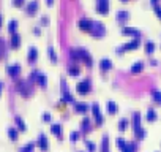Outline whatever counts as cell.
Wrapping results in <instances>:
<instances>
[{
  "instance_id": "cell-43",
  "label": "cell",
  "mask_w": 161,
  "mask_h": 152,
  "mask_svg": "<svg viewBox=\"0 0 161 152\" xmlns=\"http://www.w3.org/2000/svg\"><path fill=\"white\" fill-rule=\"evenodd\" d=\"M2 19H3V18H2V14H0V25H2Z\"/></svg>"
},
{
  "instance_id": "cell-5",
  "label": "cell",
  "mask_w": 161,
  "mask_h": 152,
  "mask_svg": "<svg viewBox=\"0 0 161 152\" xmlns=\"http://www.w3.org/2000/svg\"><path fill=\"white\" fill-rule=\"evenodd\" d=\"M92 113H93V117H95L96 124H100L101 125L103 122H104V119H103V114H101V109H100V106L96 103L92 105Z\"/></svg>"
},
{
  "instance_id": "cell-32",
  "label": "cell",
  "mask_w": 161,
  "mask_h": 152,
  "mask_svg": "<svg viewBox=\"0 0 161 152\" xmlns=\"http://www.w3.org/2000/svg\"><path fill=\"white\" fill-rule=\"evenodd\" d=\"M122 152H134V146H133V144H128V143H126L125 147L122 149Z\"/></svg>"
},
{
  "instance_id": "cell-45",
  "label": "cell",
  "mask_w": 161,
  "mask_h": 152,
  "mask_svg": "<svg viewBox=\"0 0 161 152\" xmlns=\"http://www.w3.org/2000/svg\"><path fill=\"white\" fill-rule=\"evenodd\" d=\"M123 2H126V0H123Z\"/></svg>"
},
{
  "instance_id": "cell-9",
  "label": "cell",
  "mask_w": 161,
  "mask_h": 152,
  "mask_svg": "<svg viewBox=\"0 0 161 152\" xmlns=\"http://www.w3.org/2000/svg\"><path fill=\"white\" fill-rule=\"evenodd\" d=\"M38 146H40V149H41L43 152H46L49 149V141H48V138L44 136V135H40V138H38Z\"/></svg>"
},
{
  "instance_id": "cell-3",
  "label": "cell",
  "mask_w": 161,
  "mask_h": 152,
  "mask_svg": "<svg viewBox=\"0 0 161 152\" xmlns=\"http://www.w3.org/2000/svg\"><path fill=\"white\" fill-rule=\"evenodd\" d=\"M139 45H141V40L139 38H133L131 41H128V43H125L123 46H120L119 52H122V51H130V49H136Z\"/></svg>"
},
{
  "instance_id": "cell-19",
  "label": "cell",
  "mask_w": 161,
  "mask_h": 152,
  "mask_svg": "<svg viewBox=\"0 0 161 152\" xmlns=\"http://www.w3.org/2000/svg\"><path fill=\"white\" fill-rule=\"evenodd\" d=\"M144 68V63L142 62H136L134 65L131 67V73H141Z\"/></svg>"
},
{
  "instance_id": "cell-34",
  "label": "cell",
  "mask_w": 161,
  "mask_h": 152,
  "mask_svg": "<svg viewBox=\"0 0 161 152\" xmlns=\"http://www.w3.org/2000/svg\"><path fill=\"white\" fill-rule=\"evenodd\" d=\"M85 146L89 147V151H90V152H95V149H96V146L92 143V141H85Z\"/></svg>"
},
{
  "instance_id": "cell-44",
  "label": "cell",
  "mask_w": 161,
  "mask_h": 152,
  "mask_svg": "<svg viewBox=\"0 0 161 152\" xmlns=\"http://www.w3.org/2000/svg\"><path fill=\"white\" fill-rule=\"evenodd\" d=\"M46 2H48V3H49V5H51V3H52V0H46Z\"/></svg>"
},
{
  "instance_id": "cell-33",
  "label": "cell",
  "mask_w": 161,
  "mask_h": 152,
  "mask_svg": "<svg viewBox=\"0 0 161 152\" xmlns=\"http://www.w3.org/2000/svg\"><path fill=\"white\" fill-rule=\"evenodd\" d=\"M49 56H51V60L52 62H57V56H55V51H54V48H49Z\"/></svg>"
},
{
  "instance_id": "cell-31",
  "label": "cell",
  "mask_w": 161,
  "mask_h": 152,
  "mask_svg": "<svg viewBox=\"0 0 161 152\" xmlns=\"http://www.w3.org/2000/svg\"><path fill=\"white\" fill-rule=\"evenodd\" d=\"M68 72H70V75H71V76H78L79 75V68H78V67H70V68H68Z\"/></svg>"
},
{
  "instance_id": "cell-13",
  "label": "cell",
  "mask_w": 161,
  "mask_h": 152,
  "mask_svg": "<svg viewBox=\"0 0 161 152\" xmlns=\"http://www.w3.org/2000/svg\"><path fill=\"white\" fill-rule=\"evenodd\" d=\"M156 111L153 109V108H149V109H147V116H145V119L149 120V122H153V120H156Z\"/></svg>"
},
{
  "instance_id": "cell-23",
  "label": "cell",
  "mask_w": 161,
  "mask_h": 152,
  "mask_svg": "<svg viewBox=\"0 0 161 152\" xmlns=\"http://www.w3.org/2000/svg\"><path fill=\"white\" fill-rule=\"evenodd\" d=\"M101 151L103 152H109V141H107V136H104L103 141H101Z\"/></svg>"
},
{
  "instance_id": "cell-37",
  "label": "cell",
  "mask_w": 161,
  "mask_h": 152,
  "mask_svg": "<svg viewBox=\"0 0 161 152\" xmlns=\"http://www.w3.org/2000/svg\"><path fill=\"white\" fill-rule=\"evenodd\" d=\"M43 120H44V122H49V120H51V114L44 113V114H43Z\"/></svg>"
},
{
  "instance_id": "cell-7",
  "label": "cell",
  "mask_w": 161,
  "mask_h": 152,
  "mask_svg": "<svg viewBox=\"0 0 161 152\" xmlns=\"http://www.w3.org/2000/svg\"><path fill=\"white\" fill-rule=\"evenodd\" d=\"M96 10H98V13H101V14H106V13L109 11V0H98Z\"/></svg>"
},
{
  "instance_id": "cell-40",
  "label": "cell",
  "mask_w": 161,
  "mask_h": 152,
  "mask_svg": "<svg viewBox=\"0 0 161 152\" xmlns=\"http://www.w3.org/2000/svg\"><path fill=\"white\" fill-rule=\"evenodd\" d=\"M41 22H43V24H46V22H49V19H48V18H46V16H44V18L41 19Z\"/></svg>"
},
{
  "instance_id": "cell-28",
  "label": "cell",
  "mask_w": 161,
  "mask_h": 152,
  "mask_svg": "<svg viewBox=\"0 0 161 152\" xmlns=\"http://www.w3.org/2000/svg\"><path fill=\"white\" fill-rule=\"evenodd\" d=\"M33 147H35V144L29 143V144H25L24 147H21V152H33Z\"/></svg>"
},
{
  "instance_id": "cell-18",
  "label": "cell",
  "mask_w": 161,
  "mask_h": 152,
  "mask_svg": "<svg viewBox=\"0 0 161 152\" xmlns=\"http://www.w3.org/2000/svg\"><path fill=\"white\" fill-rule=\"evenodd\" d=\"M19 45H21V36H19L18 33H13V36H11V46H13V48H18Z\"/></svg>"
},
{
  "instance_id": "cell-36",
  "label": "cell",
  "mask_w": 161,
  "mask_h": 152,
  "mask_svg": "<svg viewBox=\"0 0 161 152\" xmlns=\"http://www.w3.org/2000/svg\"><path fill=\"white\" fill-rule=\"evenodd\" d=\"M70 138H71V141H78V138H79V133H78V131H71V135H70Z\"/></svg>"
},
{
  "instance_id": "cell-11",
  "label": "cell",
  "mask_w": 161,
  "mask_h": 152,
  "mask_svg": "<svg viewBox=\"0 0 161 152\" xmlns=\"http://www.w3.org/2000/svg\"><path fill=\"white\" fill-rule=\"evenodd\" d=\"M122 33H125V35H133V36H139L141 32L137 29H133V27H123L122 29Z\"/></svg>"
},
{
  "instance_id": "cell-38",
  "label": "cell",
  "mask_w": 161,
  "mask_h": 152,
  "mask_svg": "<svg viewBox=\"0 0 161 152\" xmlns=\"http://www.w3.org/2000/svg\"><path fill=\"white\" fill-rule=\"evenodd\" d=\"M155 11H156V16H158V18H161V8L158 5H155Z\"/></svg>"
},
{
  "instance_id": "cell-2",
  "label": "cell",
  "mask_w": 161,
  "mask_h": 152,
  "mask_svg": "<svg viewBox=\"0 0 161 152\" xmlns=\"http://www.w3.org/2000/svg\"><path fill=\"white\" fill-rule=\"evenodd\" d=\"M76 90H78V94H80V95L89 94L90 92V81L89 79H84V81H80V83H78Z\"/></svg>"
},
{
  "instance_id": "cell-24",
  "label": "cell",
  "mask_w": 161,
  "mask_h": 152,
  "mask_svg": "<svg viewBox=\"0 0 161 152\" xmlns=\"http://www.w3.org/2000/svg\"><path fill=\"white\" fill-rule=\"evenodd\" d=\"M16 124H18V128H19V130L25 131V128H27V127H25V122L21 119V117H16Z\"/></svg>"
},
{
  "instance_id": "cell-4",
  "label": "cell",
  "mask_w": 161,
  "mask_h": 152,
  "mask_svg": "<svg viewBox=\"0 0 161 152\" xmlns=\"http://www.w3.org/2000/svg\"><path fill=\"white\" fill-rule=\"evenodd\" d=\"M93 25H95V22H93L92 19L84 18V19H80V21H79V29L80 30H85V32H92Z\"/></svg>"
},
{
  "instance_id": "cell-12",
  "label": "cell",
  "mask_w": 161,
  "mask_h": 152,
  "mask_svg": "<svg viewBox=\"0 0 161 152\" xmlns=\"http://www.w3.org/2000/svg\"><path fill=\"white\" fill-rule=\"evenodd\" d=\"M100 68H101V72H107V70L112 68V62H111L109 59H101V62H100Z\"/></svg>"
},
{
  "instance_id": "cell-29",
  "label": "cell",
  "mask_w": 161,
  "mask_h": 152,
  "mask_svg": "<svg viewBox=\"0 0 161 152\" xmlns=\"http://www.w3.org/2000/svg\"><path fill=\"white\" fill-rule=\"evenodd\" d=\"M130 18V14H128V11H119V14H117V19H120V21H125V19H128Z\"/></svg>"
},
{
  "instance_id": "cell-6",
  "label": "cell",
  "mask_w": 161,
  "mask_h": 152,
  "mask_svg": "<svg viewBox=\"0 0 161 152\" xmlns=\"http://www.w3.org/2000/svg\"><path fill=\"white\" fill-rule=\"evenodd\" d=\"M92 33L93 36H103L106 33V29H104V25L101 24V22H95V25H93V29H92Z\"/></svg>"
},
{
  "instance_id": "cell-16",
  "label": "cell",
  "mask_w": 161,
  "mask_h": 152,
  "mask_svg": "<svg viewBox=\"0 0 161 152\" xmlns=\"http://www.w3.org/2000/svg\"><path fill=\"white\" fill-rule=\"evenodd\" d=\"M36 8H38V3H36L35 0H32V2L27 5V13H29V14H33V13L36 11Z\"/></svg>"
},
{
  "instance_id": "cell-30",
  "label": "cell",
  "mask_w": 161,
  "mask_h": 152,
  "mask_svg": "<svg viewBox=\"0 0 161 152\" xmlns=\"http://www.w3.org/2000/svg\"><path fill=\"white\" fill-rule=\"evenodd\" d=\"M128 127V119H120L119 122V130H125Z\"/></svg>"
},
{
  "instance_id": "cell-41",
  "label": "cell",
  "mask_w": 161,
  "mask_h": 152,
  "mask_svg": "<svg viewBox=\"0 0 161 152\" xmlns=\"http://www.w3.org/2000/svg\"><path fill=\"white\" fill-rule=\"evenodd\" d=\"M2 89H3V83H0V94H2Z\"/></svg>"
},
{
  "instance_id": "cell-10",
  "label": "cell",
  "mask_w": 161,
  "mask_h": 152,
  "mask_svg": "<svg viewBox=\"0 0 161 152\" xmlns=\"http://www.w3.org/2000/svg\"><path fill=\"white\" fill-rule=\"evenodd\" d=\"M6 72H8L10 76L16 78V76L19 75V72H21V67H19V65H10L8 68H6Z\"/></svg>"
},
{
  "instance_id": "cell-39",
  "label": "cell",
  "mask_w": 161,
  "mask_h": 152,
  "mask_svg": "<svg viewBox=\"0 0 161 152\" xmlns=\"http://www.w3.org/2000/svg\"><path fill=\"white\" fill-rule=\"evenodd\" d=\"M13 3H14L16 6H21L22 3H24V0H13Z\"/></svg>"
},
{
  "instance_id": "cell-8",
  "label": "cell",
  "mask_w": 161,
  "mask_h": 152,
  "mask_svg": "<svg viewBox=\"0 0 161 152\" xmlns=\"http://www.w3.org/2000/svg\"><path fill=\"white\" fill-rule=\"evenodd\" d=\"M78 51H79V59H82V60H84V62H85L89 67H92V63H93L92 56H90V54L87 52L85 49H78Z\"/></svg>"
},
{
  "instance_id": "cell-20",
  "label": "cell",
  "mask_w": 161,
  "mask_h": 152,
  "mask_svg": "<svg viewBox=\"0 0 161 152\" xmlns=\"http://www.w3.org/2000/svg\"><path fill=\"white\" fill-rule=\"evenodd\" d=\"M36 81H38V84H41V86H46V83H48V79H46V76L43 75V73H36V78H35Z\"/></svg>"
},
{
  "instance_id": "cell-15",
  "label": "cell",
  "mask_w": 161,
  "mask_h": 152,
  "mask_svg": "<svg viewBox=\"0 0 161 152\" xmlns=\"http://www.w3.org/2000/svg\"><path fill=\"white\" fill-rule=\"evenodd\" d=\"M107 113L109 114H115L117 111H119V106L115 105V101H107Z\"/></svg>"
},
{
  "instance_id": "cell-14",
  "label": "cell",
  "mask_w": 161,
  "mask_h": 152,
  "mask_svg": "<svg viewBox=\"0 0 161 152\" xmlns=\"http://www.w3.org/2000/svg\"><path fill=\"white\" fill-rule=\"evenodd\" d=\"M74 109L78 111V113H84V114H85L87 111H89V106H87L85 103H78V101H76V103H74Z\"/></svg>"
},
{
  "instance_id": "cell-25",
  "label": "cell",
  "mask_w": 161,
  "mask_h": 152,
  "mask_svg": "<svg viewBox=\"0 0 161 152\" xmlns=\"http://www.w3.org/2000/svg\"><path fill=\"white\" fill-rule=\"evenodd\" d=\"M145 51L149 54H152L153 51H155V43H153V41H147L145 43Z\"/></svg>"
},
{
  "instance_id": "cell-21",
  "label": "cell",
  "mask_w": 161,
  "mask_h": 152,
  "mask_svg": "<svg viewBox=\"0 0 161 152\" xmlns=\"http://www.w3.org/2000/svg\"><path fill=\"white\" fill-rule=\"evenodd\" d=\"M51 131H52V133L54 135H55V136H62V127H60V125H57V124H54V125L51 127Z\"/></svg>"
},
{
  "instance_id": "cell-1",
  "label": "cell",
  "mask_w": 161,
  "mask_h": 152,
  "mask_svg": "<svg viewBox=\"0 0 161 152\" xmlns=\"http://www.w3.org/2000/svg\"><path fill=\"white\" fill-rule=\"evenodd\" d=\"M133 127H134V133H136V136L139 138V140H142L144 136H145V131L142 130V127H141V114L136 113L133 116Z\"/></svg>"
},
{
  "instance_id": "cell-22",
  "label": "cell",
  "mask_w": 161,
  "mask_h": 152,
  "mask_svg": "<svg viewBox=\"0 0 161 152\" xmlns=\"http://www.w3.org/2000/svg\"><path fill=\"white\" fill-rule=\"evenodd\" d=\"M8 136L10 138H11V140L13 141H16V140H18V130H16V128H8Z\"/></svg>"
},
{
  "instance_id": "cell-26",
  "label": "cell",
  "mask_w": 161,
  "mask_h": 152,
  "mask_svg": "<svg viewBox=\"0 0 161 152\" xmlns=\"http://www.w3.org/2000/svg\"><path fill=\"white\" fill-rule=\"evenodd\" d=\"M16 29H18V21H14V19H13V21H10L8 30H10L11 33H14V32H16Z\"/></svg>"
},
{
  "instance_id": "cell-17",
  "label": "cell",
  "mask_w": 161,
  "mask_h": 152,
  "mask_svg": "<svg viewBox=\"0 0 161 152\" xmlns=\"http://www.w3.org/2000/svg\"><path fill=\"white\" fill-rule=\"evenodd\" d=\"M27 57H29L30 62L36 60V57H38V51H36V48H33V46H32V48L29 49V56H27Z\"/></svg>"
},
{
  "instance_id": "cell-27",
  "label": "cell",
  "mask_w": 161,
  "mask_h": 152,
  "mask_svg": "<svg viewBox=\"0 0 161 152\" xmlns=\"http://www.w3.org/2000/svg\"><path fill=\"white\" fill-rule=\"evenodd\" d=\"M152 97H153V100H155L156 103L161 105V92H160V90H153V92H152Z\"/></svg>"
},
{
  "instance_id": "cell-42",
  "label": "cell",
  "mask_w": 161,
  "mask_h": 152,
  "mask_svg": "<svg viewBox=\"0 0 161 152\" xmlns=\"http://www.w3.org/2000/svg\"><path fill=\"white\" fill-rule=\"evenodd\" d=\"M156 2H158V0H152V3H153V5H156Z\"/></svg>"
},
{
  "instance_id": "cell-35",
  "label": "cell",
  "mask_w": 161,
  "mask_h": 152,
  "mask_svg": "<svg viewBox=\"0 0 161 152\" xmlns=\"http://www.w3.org/2000/svg\"><path fill=\"white\" fill-rule=\"evenodd\" d=\"M125 144H126V141H123L122 138H117V147H119V149H123Z\"/></svg>"
}]
</instances>
